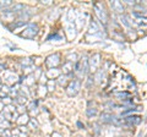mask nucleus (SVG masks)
<instances>
[{
  "instance_id": "obj_1",
  "label": "nucleus",
  "mask_w": 147,
  "mask_h": 137,
  "mask_svg": "<svg viewBox=\"0 0 147 137\" xmlns=\"http://www.w3.org/2000/svg\"><path fill=\"white\" fill-rule=\"evenodd\" d=\"M37 33H38V26L30 24V25H27L24 28V31L20 33V37L27 38V39H33L37 36Z\"/></svg>"
},
{
  "instance_id": "obj_2",
  "label": "nucleus",
  "mask_w": 147,
  "mask_h": 137,
  "mask_svg": "<svg viewBox=\"0 0 147 137\" xmlns=\"http://www.w3.org/2000/svg\"><path fill=\"white\" fill-rule=\"evenodd\" d=\"M93 9H94L96 15H97L99 21L102 22V24H104V25L107 24L108 22V15H107V12H105L104 7H103V4L102 3H96L93 5Z\"/></svg>"
},
{
  "instance_id": "obj_3",
  "label": "nucleus",
  "mask_w": 147,
  "mask_h": 137,
  "mask_svg": "<svg viewBox=\"0 0 147 137\" xmlns=\"http://www.w3.org/2000/svg\"><path fill=\"white\" fill-rule=\"evenodd\" d=\"M80 87H81V83H80L79 80L71 81L70 83L67 85V87H66V93H67V95H70V97H74V95H76L77 93H79Z\"/></svg>"
},
{
  "instance_id": "obj_4",
  "label": "nucleus",
  "mask_w": 147,
  "mask_h": 137,
  "mask_svg": "<svg viewBox=\"0 0 147 137\" xmlns=\"http://www.w3.org/2000/svg\"><path fill=\"white\" fill-rule=\"evenodd\" d=\"M88 65H90V71H92V72L98 71V67L100 65V55L99 54H94V55H92L90 58Z\"/></svg>"
},
{
  "instance_id": "obj_5",
  "label": "nucleus",
  "mask_w": 147,
  "mask_h": 137,
  "mask_svg": "<svg viewBox=\"0 0 147 137\" xmlns=\"http://www.w3.org/2000/svg\"><path fill=\"white\" fill-rule=\"evenodd\" d=\"M45 64L50 68H57V66L60 65V55L59 54H52V55H49L47 58V60H45Z\"/></svg>"
},
{
  "instance_id": "obj_6",
  "label": "nucleus",
  "mask_w": 147,
  "mask_h": 137,
  "mask_svg": "<svg viewBox=\"0 0 147 137\" xmlns=\"http://www.w3.org/2000/svg\"><path fill=\"white\" fill-rule=\"evenodd\" d=\"M4 79H5L7 83L15 85L18 81V76H17V74H15V72H12V71H5L4 72Z\"/></svg>"
},
{
  "instance_id": "obj_7",
  "label": "nucleus",
  "mask_w": 147,
  "mask_h": 137,
  "mask_svg": "<svg viewBox=\"0 0 147 137\" xmlns=\"http://www.w3.org/2000/svg\"><path fill=\"white\" fill-rule=\"evenodd\" d=\"M136 19H135V25H137L140 28H147V19L144 17L141 13H137V12H134L132 13Z\"/></svg>"
},
{
  "instance_id": "obj_8",
  "label": "nucleus",
  "mask_w": 147,
  "mask_h": 137,
  "mask_svg": "<svg viewBox=\"0 0 147 137\" xmlns=\"http://www.w3.org/2000/svg\"><path fill=\"white\" fill-rule=\"evenodd\" d=\"M66 33H67V37L72 39L75 38L76 36V26H75V22H67L66 24Z\"/></svg>"
},
{
  "instance_id": "obj_9",
  "label": "nucleus",
  "mask_w": 147,
  "mask_h": 137,
  "mask_svg": "<svg viewBox=\"0 0 147 137\" xmlns=\"http://www.w3.org/2000/svg\"><path fill=\"white\" fill-rule=\"evenodd\" d=\"M110 6H112V9L115 12L118 13H123L124 12V5H123V3L121 1H118V0H114V1H110Z\"/></svg>"
},
{
  "instance_id": "obj_10",
  "label": "nucleus",
  "mask_w": 147,
  "mask_h": 137,
  "mask_svg": "<svg viewBox=\"0 0 147 137\" xmlns=\"http://www.w3.org/2000/svg\"><path fill=\"white\" fill-rule=\"evenodd\" d=\"M75 70V65H74L72 62H70V61H66L65 64L63 65V74L65 75V76H67V75H70L71 72Z\"/></svg>"
},
{
  "instance_id": "obj_11",
  "label": "nucleus",
  "mask_w": 147,
  "mask_h": 137,
  "mask_svg": "<svg viewBox=\"0 0 147 137\" xmlns=\"http://www.w3.org/2000/svg\"><path fill=\"white\" fill-rule=\"evenodd\" d=\"M100 28H99V26L97 25V22L96 21H91V24H90V28H88V34H98L100 36Z\"/></svg>"
},
{
  "instance_id": "obj_12",
  "label": "nucleus",
  "mask_w": 147,
  "mask_h": 137,
  "mask_svg": "<svg viewBox=\"0 0 147 137\" xmlns=\"http://www.w3.org/2000/svg\"><path fill=\"white\" fill-rule=\"evenodd\" d=\"M30 120H31V119L28 118L27 114H21V115L17 118V124L21 125V126H25L26 124H28Z\"/></svg>"
},
{
  "instance_id": "obj_13",
  "label": "nucleus",
  "mask_w": 147,
  "mask_h": 137,
  "mask_svg": "<svg viewBox=\"0 0 147 137\" xmlns=\"http://www.w3.org/2000/svg\"><path fill=\"white\" fill-rule=\"evenodd\" d=\"M125 122H127L130 125H137L141 122V118L140 116H127L125 119Z\"/></svg>"
},
{
  "instance_id": "obj_14",
  "label": "nucleus",
  "mask_w": 147,
  "mask_h": 137,
  "mask_svg": "<svg viewBox=\"0 0 147 137\" xmlns=\"http://www.w3.org/2000/svg\"><path fill=\"white\" fill-rule=\"evenodd\" d=\"M85 19H86V15L85 13H79L76 17V21H77V27L79 28H82L85 25Z\"/></svg>"
},
{
  "instance_id": "obj_15",
  "label": "nucleus",
  "mask_w": 147,
  "mask_h": 137,
  "mask_svg": "<svg viewBox=\"0 0 147 137\" xmlns=\"http://www.w3.org/2000/svg\"><path fill=\"white\" fill-rule=\"evenodd\" d=\"M27 102H28V98L25 97L24 94L17 95V98H16V103L18 104V105H25V104H27Z\"/></svg>"
},
{
  "instance_id": "obj_16",
  "label": "nucleus",
  "mask_w": 147,
  "mask_h": 137,
  "mask_svg": "<svg viewBox=\"0 0 147 137\" xmlns=\"http://www.w3.org/2000/svg\"><path fill=\"white\" fill-rule=\"evenodd\" d=\"M48 89H47V86L44 85H39L38 86V89H37V94L39 95V97H44L45 94H47Z\"/></svg>"
},
{
  "instance_id": "obj_17",
  "label": "nucleus",
  "mask_w": 147,
  "mask_h": 137,
  "mask_svg": "<svg viewBox=\"0 0 147 137\" xmlns=\"http://www.w3.org/2000/svg\"><path fill=\"white\" fill-rule=\"evenodd\" d=\"M11 137H27V134L22 132L20 129H15L13 131H11Z\"/></svg>"
},
{
  "instance_id": "obj_18",
  "label": "nucleus",
  "mask_w": 147,
  "mask_h": 137,
  "mask_svg": "<svg viewBox=\"0 0 147 137\" xmlns=\"http://www.w3.org/2000/svg\"><path fill=\"white\" fill-rule=\"evenodd\" d=\"M66 20H67V22H75L76 21V13H75V11H74V10H69Z\"/></svg>"
},
{
  "instance_id": "obj_19",
  "label": "nucleus",
  "mask_w": 147,
  "mask_h": 137,
  "mask_svg": "<svg viewBox=\"0 0 147 137\" xmlns=\"http://www.w3.org/2000/svg\"><path fill=\"white\" fill-rule=\"evenodd\" d=\"M28 110L31 111L32 115H37V114H38V108H37V103H34V102L30 103V105H28Z\"/></svg>"
},
{
  "instance_id": "obj_20",
  "label": "nucleus",
  "mask_w": 147,
  "mask_h": 137,
  "mask_svg": "<svg viewBox=\"0 0 147 137\" xmlns=\"http://www.w3.org/2000/svg\"><path fill=\"white\" fill-rule=\"evenodd\" d=\"M112 119H113L112 114H102V116H100V120L103 122H107V124H112Z\"/></svg>"
},
{
  "instance_id": "obj_21",
  "label": "nucleus",
  "mask_w": 147,
  "mask_h": 137,
  "mask_svg": "<svg viewBox=\"0 0 147 137\" xmlns=\"http://www.w3.org/2000/svg\"><path fill=\"white\" fill-rule=\"evenodd\" d=\"M7 94H10V88H9V86L3 85L1 87H0V95H1V97H5Z\"/></svg>"
},
{
  "instance_id": "obj_22",
  "label": "nucleus",
  "mask_w": 147,
  "mask_h": 137,
  "mask_svg": "<svg viewBox=\"0 0 147 137\" xmlns=\"http://www.w3.org/2000/svg\"><path fill=\"white\" fill-rule=\"evenodd\" d=\"M21 65L24 66V68L25 67H30V66L33 65V61H32L31 59H28V58H27V59H22V60H21Z\"/></svg>"
},
{
  "instance_id": "obj_23",
  "label": "nucleus",
  "mask_w": 147,
  "mask_h": 137,
  "mask_svg": "<svg viewBox=\"0 0 147 137\" xmlns=\"http://www.w3.org/2000/svg\"><path fill=\"white\" fill-rule=\"evenodd\" d=\"M119 19H120V22H121L124 26H126V27H131L132 26V22L129 21V19H127L126 16H120Z\"/></svg>"
},
{
  "instance_id": "obj_24",
  "label": "nucleus",
  "mask_w": 147,
  "mask_h": 137,
  "mask_svg": "<svg viewBox=\"0 0 147 137\" xmlns=\"http://www.w3.org/2000/svg\"><path fill=\"white\" fill-rule=\"evenodd\" d=\"M130 93L129 92H118V93H115V97H118V98H123V99H129L130 98Z\"/></svg>"
},
{
  "instance_id": "obj_25",
  "label": "nucleus",
  "mask_w": 147,
  "mask_h": 137,
  "mask_svg": "<svg viewBox=\"0 0 147 137\" xmlns=\"http://www.w3.org/2000/svg\"><path fill=\"white\" fill-rule=\"evenodd\" d=\"M12 6V1L11 0H6V1H0V9H7V7H10Z\"/></svg>"
},
{
  "instance_id": "obj_26",
  "label": "nucleus",
  "mask_w": 147,
  "mask_h": 137,
  "mask_svg": "<svg viewBox=\"0 0 147 137\" xmlns=\"http://www.w3.org/2000/svg\"><path fill=\"white\" fill-rule=\"evenodd\" d=\"M66 60L70 61V62H76L77 61V54H75V53L69 54V55L66 56Z\"/></svg>"
},
{
  "instance_id": "obj_27",
  "label": "nucleus",
  "mask_w": 147,
  "mask_h": 137,
  "mask_svg": "<svg viewBox=\"0 0 147 137\" xmlns=\"http://www.w3.org/2000/svg\"><path fill=\"white\" fill-rule=\"evenodd\" d=\"M47 89L49 91V92H52V91L55 89V81L54 80H49L47 82Z\"/></svg>"
},
{
  "instance_id": "obj_28",
  "label": "nucleus",
  "mask_w": 147,
  "mask_h": 137,
  "mask_svg": "<svg viewBox=\"0 0 147 137\" xmlns=\"http://www.w3.org/2000/svg\"><path fill=\"white\" fill-rule=\"evenodd\" d=\"M25 83L27 86L34 85V75H28V76H27V81H25Z\"/></svg>"
},
{
  "instance_id": "obj_29",
  "label": "nucleus",
  "mask_w": 147,
  "mask_h": 137,
  "mask_svg": "<svg viewBox=\"0 0 147 137\" xmlns=\"http://www.w3.org/2000/svg\"><path fill=\"white\" fill-rule=\"evenodd\" d=\"M58 82H59V85H61V86H64L67 82V76H65V75H60L58 77Z\"/></svg>"
},
{
  "instance_id": "obj_30",
  "label": "nucleus",
  "mask_w": 147,
  "mask_h": 137,
  "mask_svg": "<svg viewBox=\"0 0 147 137\" xmlns=\"http://www.w3.org/2000/svg\"><path fill=\"white\" fill-rule=\"evenodd\" d=\"M48 76L59 77V76H60V72H59V70H58V68H54V72H53L52 70H49V72H48Z\"/></svg>"
},
{
  "instance_id": "obj_31",
  "label": "nucleus",
  "mask_w": 147,
  "mask_h": 137,
  "mask_svg": "<svg viewBox=\"0 0 147 137\" xmlns=\"http://www.w3.org/2000/svg\"><path fill=\"white\" fill-rule=\"evenodd\" d=\"M28 125L32 130H36L37 129V126H38V124H37V121H34V119H31L30 122H28Z\"/></svg>"
},
{
  "instance_id": "obj_32",
  "label": "nucleus",
  "mask_w": 147,
  "mask_h": 137,
  "mask_svg": "<svg viewBox=\"0 0 147 137\" xmlns=\"http://www.w3.org/2000/svg\"><path fill=\"white\" fill-rule=\"evenodd\" d=\"M87 115L88 116H92V115H97V109H87Z\"/></svg>"
},
{
  "instance_id": "obj_33",
  "label": "nucleus",
  "mask_w": 147,
  "mask_h": 137,
  "mask_svg": "<svg viewBox=\"0 0 147 137\" xmlns=\"http://www.w3.org/2000/svg\"><path fill=\"white\" fill-rule=\"evenodd\" d=\"M45 82H47V76L42 74V75H40V85H44Z\"/></svg>"
},
{
  "instance_id": "obj_34",
  "label": "nucleus",
  "mask_w": 147,
  "mask_h": 137,
  "mask_svg": "<svg viewBox=\"0 0 147 137\" xmlns=\"http://www.w3.org/2000/svg\"><path fill=\"white\" fill-rule=\"evenodd\" d=\"M4 70H5V66H4L3 64H0V72H3Z\"/></svg>"
},
{
  "instance_id": "obj_35",
  "label": "nucleus",
  "mask_w": 147,
  "mask_h": 137,
  "mask_svg": "<svg viewBox=\"0 0 147 137\" xmlns=\"http://www.w3.org/2000/svg\"><path fill=\"white\" fill-rule=\"evenodd\" d=\"M4 120H5V116H4L3 114H1V115H0V122H3Z\"/></svg>"
},
{
  "instance_id": "obj_36",
  "label": "nucleus",
  "mask_w": 147,
  "mask_h": 137,
  "mask_svg": "<svg viewBox=\"0 0 147 137\" xmlns=\"http://www.w3.org/2000/svg\"><path fill=\"white\" fill-rule=\"evenodd\" d=\"M3 108H5V107H4V103H3V102H0V111L3 110Z\"/></svg>"
},
{
  "instance_id": "obj_37",
  "label": "nucleus",
  "mask_w": 147,
  "mask_h": 137,
  "mask_svg": "<svg viewBox=\"0 0 147 137\" xmlns=\"http://www.w3.org/2000/svg\"><path fill=\"white\" fill-rule=\"evenodd\" d=\"M1 86H3V85H1V79H0V87H1Z\"/></svg>"
}]
</instances>
